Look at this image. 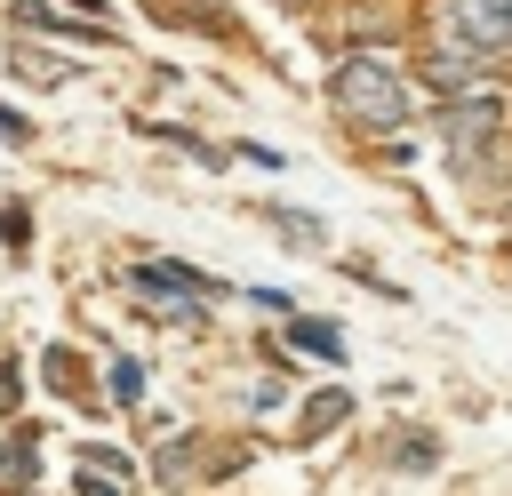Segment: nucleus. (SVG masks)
<instances>
[{
  "instance_id": "1",
  "label": "nucleus",
  "mask_w": 512,
  "mask_h": 496,
  "mask_svg": "<svg viewBox=\"0 0 512 496\" xmlns=\"http://www.w3.org/2000/svg\"><path fill=\"white\" fill-rule=\"evenodd\" d=\"M328 96H336V112H344L352 128H376V136L408 120V80H400L384 56H344L336 80H328Z\"/></svg>"
},
{
  "instance_id": "2",
  "label": "nucleus",
  "mask_w": 512,
  "mask_h": 496,
  "mask_svg": "<svg viewBox=\"0 0 512 496\" xmlns=\"http://www.w3.org/2000/svg\"><path fill=\"white\" fill-rule=\"evenodd\" d=\"M440 32L456 56H512V0H440Z\"/></svg>"
},
{
  "instance_id": "3",
  "label": "nucleus",
  "mask_w": 512,
  "mask_h": 496,
  "mask_svg": "<svg viewBox=\"0 0 512 496\" xmlns=\"http://www.w3.org/2000/svg\"><path fill=\"white\" fill-rule=\"evenodd\" d=\"M496 128H504V104H496V96H448L440 144H448V160H456V168H480V160H488V144H496Z\"/></svg>"
},
{
  "instance_id": "4",
  "label": "nucleus",
  "mask_w": 512,
  "mask_h": 496,
  "mask_svg": "<svg viewBox=\"0 0 512 496\" xmlns=\"http://www.w3.org/2000/svg\"><path fill=\"white\" fill-rule=\"evenodd\" d=\"M296 352H320V360H344V328L336 320H288Z\"/></svg>"
},
{
  "instance_id": "5",
  "label": "nucleus",
  "mask_w": 512,
  "mask_h": 496,
  "mask_svg": "<svg viewBox=\"0 0 512 496\" xmlns=\"http://www.w3.org/2000/svg\"><path fill=\"white\" fill-rule=\"evenodd\" d=\"M272 232H280V240H296V248H320V240H328L312 216H288V208H272Z\"/></svg>"
},
{
  "instance_id": "6",
  "label": "nucleus",
  "mask_w": 512,
  "mask_h": 496,
  "mask_svg": "<svg viewBox=\"0 0 512 496\" xmlns=\"http://www.w3.org/2000/svg\"><path fill=\"white\" fill-rule=\"evenodd\" d=\"M144 400V368L136 360H112V408H136Z\"/></svg>"
},
{
  "instance_id": "7",
  "label": "nucleus",
  "mask_w": 512,
  "mask_h": 496,
  "mask_svg": "<svg viewBox=\"0 0 512 496\" xmlns=\"http://www.w3.org/2000/svg\"><path fill=\"white\" fill-rule=\"evenodd\" d=\"M32 456H40V440H32V432H24V440H8V448H0V480H24V472H32Z\"/></svg>"
},
{
  "instance_id": "8",
  "label": "nucleus",
  "mask_w": 512,
  "mask_h": 496,
  "mask_svg": "<svg viewBox=\"0 0 512 496\" xmlns=\"http://www.w3.org/2000/svg\"><path fill=\"white\" fill-rule=\"evenodd\" d=\"M16 64L40 80V88H56V80H72V64H56V56H32V48H16Z\"/></svg>"
},
{
  "instance_id": "9",
  "label": "nucleus",
  "mask_w": 512,
  "mask_h": 496,
  "mask_svg": "<svg viewBox=\"0 0 512 496\" xmlns=\"http://www.w3.org/2000/svg\"><path fill=\"white\" fill-rule=\"evenodd\" d=\"M328 424H344V392H320L312 416H304V432H328Z\"/></svg>"
},
{
  "instance_id": "10",
  "label": "nucleus",
  "mask_w": 512,
  "mask_h": 496,
  "mask_svg": "<svg viewBox=\"0 0 512 496\" xmlns=\"http://www.w3.org/2000/svg\"><path fill=\"white\" fill-rule=\"evenodd\" d=\"M80 496H120V472H96V464H88V472H80Z\"/></svg>"
},
{
  "instance_id": "11",
  "label": "nucleus",
  "mask_w": 512,
  "mask_h": 496,
  "mask_svg": "<svg viewBox=\"0 0 512 496\" xmlns=\"http://www.w3.org/2000/svg\"><path fill=\"white\" fill-rule=\"evenodd\" d=\"M0 136H8V144H24V120H16L8 104H0Z\"/></svg>"
},
{
  "instance_id": "12",
  "label": "nucleus",
  "mask_w": 512,
  "mask_h": 496,
  "mask_svg": "<svg viewBox=\"0 0 512 496\" xmlns=\"http://www.w3.org/2000/svg\"><path fill=\"white\" fill-rule=\"evenodd\" d=\"M16 408V368H0V416Z\"/></svg>"
}]
</instances>
